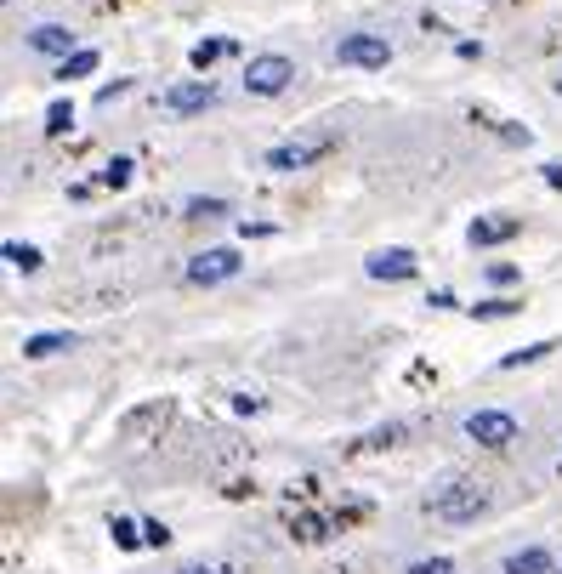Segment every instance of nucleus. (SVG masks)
Segmentation results:
<instances>
[{"label": "nucleus", "instance_id": "obj_1", "mask_svg": "<svg viewBox=\"0 0 562 574\" xmlns=\"http://www.w3.org/2000/svg\"><path fill=\"white\" fill-rule=\"evenodd\" d=\"M296 80V63L290 57H278V52H267V57H250L245 63V92L250 97H278Z\"/></svg>", "mask_w": 562, "mask_h": 574}, {"label": "nucleus", "instance_id": "obj_2", "mask_svg": "<svg viewBox=\"0 0 562 574\" xmlns=\"http://www.w3.org/2000/svg\"><path fill=\"white\" fill-rule=\"evenodd\" d=\"M489 506V495L478 483H449L443 495H431V518H443V523H471Z\"/></svg>", "mask_w": 562, "mask_h": 574}, {"label": "nucleus", "instance_id": "obj_3", "mask_svg": "<svg viewBox=\"0 0 562 574\" xmlns=\"http://www.w3.org/2000/svg\"><path fill=\"white\" fill-rule=\"evenodd\" d=\"M466 438L483 443V450H506V443H517V415H506V410H471L466 415Z\"/></svg>", "mask_w": 562, "mask_h": 574}, {"label": "nucleus", "instance_id": "obj_4", "mask_svg": "<svg viewBox=\"0 0 562 574\" xmlns=\"http://www.w3.org/2000/svg\"><path fill=\"white\" fill-rule=\"evenodd\" d=\"M386 57H392V46L381 34H341L335 40V63H347V69H386Z\"/></svg>", "mask_w": 562, "mask_h": 574}, {"label": "nucleus", "instance_id": "obj_5", "mask_svg": "<svg viewBox=\"0 0 562 574\" xmlns=\"http://www.w3.org/2000/svg\"><path fill=\"white\" fill-rule=\"evenodd\" d=\"M233 273H239V250H233V245H216V250H205V257L188 262L193 285H222V279H233Z\"/></svg>", "mask_w": 562, "mask_h": 574}, {"label": "nucleus", "instance_id": "obj_6", "mask_svg": "<svg viewBox=\"0 0 562 574\" xmlns=\"http://www.w3.org/2000/svg\"><path fill=\"white\" fill-rule=\"evenodd\" d=\"M160 102H165V114H205L216 102V86H210V80H177Z\"/></svg>", "mask_w": 562, "mask_h": 574}, {"label": "nucleus", "instance_id": "obj_7", "mask_svg": "<svg viewBox=\"0 0 562 574\" xmlns=\"http://www.w3.org/2000/svg\"><path fill=\"white\" fill-rule=\"evenodd\" d=\"M318 154H330V137H307V142H278V148H267V171H301V165H313Z\"/></svg>", "mask_w": 562, "mask_h": 574}, {"label": "nucleus", "instance_id": "obj_8", "mask_svg": "<svg viewBox=\"0 0 562 574\" xmlns=\"http://www.w3.org/2000/svg\"><path fill=\"white\" fill-rule=\"evenodd\" d=\"M363 268H370V279H415V250H403V245L375 250Z\"/></svg>", "mask_w": 562, "mask_h": 574}, {"label": "nucleus", "instance_id": "obj_9", "mask_svg": "<svg viewBox=\"0 0 562 574\" xmlns=\"http://www.w3.org/2000/svg\"><path fill=\"white\" fill-rule=\"evenodd\" d=\"M29 46H34L40 57H63V63H69V57H74V34L63 29V24H40V29L29 34Z\"/></svg>", "mask_w": 562, "mask_h": 574}, {"label": "nucleus", "instance_id": "obj_10", "mask_svg": "<svg viewBox=\"0 0 562 574\" xmlns=\"http://www.w3.org/2000/svg\"><path fill=\"white\" fill-rule=\"evenodd\" d=\"M517 228H523L517 217H478V222H471V245H478V250H489V245H506Z\"/></svg>", "mask_w": 562, "mask_h": 574}, {"label": "nucleus", "instance_id": "obj_11", "mask_svg": "<svg viewBox=\"0 0 562 574\" xmlns=\"http://www.w3.org/2000/svg\"><path fill=\"white\" fill-rule=\"evenodd\" d=\"M506 574H551V551L546 546H528V551H511Z\"/></svg>", "mask_w": 562, "mask_h": 574}, {"label": "nucleus", "instance_id": "obj_12", "mask_svg": "<svg viewBox=\"0 0 562 574\" xmlns=\"http://www.w3.org/2000/svg\"><path fill=\"white\" fill-rule=\"evenodd\" d=\"M69 347H74L69 330H46V336H29V342H24L29 358H52V353H69Z\"/></svg>", "mask_w": 562, "mask_h": 574}, {"label": "nucleus", "instance_id": "obj_13", "mask_svg": "<svg viewBox=\"0 0 562 574\" xmlns=\"http://www.w3.org/2000/svg\"><path fill=\"white\" fill-rule=\"evenodd\" d=\"M551 353H557V342L546 336V342H528V347L506 353V358H500V370H517V365H539V358H551Z\"/></svg>", "mask_w": 562, "mask_h": 574}, {"label": "nucleus", "instance_id": "obj_14", "mask_svg": "<svg viewBox=\"0 0 562 574\" xmlns=\"http://www.w3.org/2000/svg\"><path fill=\"white\" fill-rule=\"evenodd\" d=\"M0 257H6L17 273H34V268H40V250H34V245H17V239H6V250H0Z\"/></svg>", "mask_w": 562, "mask_h": 574}, {"label": "nucleus", "instance_id": "obj_15", "mask_svg": "<svg viewBox=\"0 0 562 574\" xmlns=\"http://www.w3.org/2000/svg\"><path fill=\"white\" fill-rule=\"evenodd\" d=\"M222 52H233V46H228V40H199V46H193V52H188V63H193V69H199V74H205V69H210V63H216V57H222Z\"/></svg>", "mask_w": 562, "mask_h": 574}, {"label": "nucleus", "instance_id": "obj_16", "mask_svg": "<svg viewBox=\"0 0 562 574\" xmlns=\"http://www.w3.org/2000/svg\"><path fill=\"white\" fill-rule=\"evenodd\" d=\"M97 69V52H74L69 63H57V80H85Z\"/></svg>", "mask_w": 562, "mask_h": 574}, {"label": "nucleus", "instance_id": "obj_17", "mask_svg": "<svg viewBox=\"0 0 562 574\" xmlns=\"http://www.w3.org/2000/svg\"><path fill=\"white\" fill-rule=\"evenodd\" d=\"M69 125H74V102H69V97H57L52 109H46V131H69Z\"/></svg>", "mask_w": 562, "mask_h": 574}, {"label": "nucleus", "instance_id": "obj_18", "mask_svg": "<svg viewBox=\"0 0 562 574\" xmlns=\"http://www.w3.org/2000/svg\"><path fill=\"white\" fill-rule=\"evenodd\" d=\"M102 188H125L131 182V160H114V165H102V177H97Z\"/></svg>", "mask_w": 562, "mask_h": 574}, {"label": "nucleus", "instance_id": "obj_19", "mask_svg": "<svg viewBox=\"0 0 562 574\" xmlns=\"http://www.w3.org/2000/svg\"><path fill=\"white\" fill-rule=\"evenodd\" d=\"M471 313H478V318H506V313H517V302H506V296H489V302H478Z\"/></svg>", "mask_w": 562, "mask_h": 574}, {"label": "nucleus", "instance_id": "obj_20", "mask_svg": "<svg viewBox=\"0 0 562 574\" xmlns=\"http://www.w3.org/2000/svg\"><path fill=\"white\" fill-rule=\"evenodd\" d=\"M188 217H228V199H188Z\"/></svg>", "mask_w": 562, "mask_h": 574}, {"label": "nucleus", "instance_id": "obj_21", "mask_svg": "<svg viewBox=\"0 0 562 574\" xmlns=\"http://www.w3.org/2000/svg\"><path fill=\"white\" fill-rule=\"evenodd\" d=\"M114 540H120L125 551H131V546H142V529H137L131 518H114Z\"/></svg>", "mask_w": 562, "mask_h": 574}, {"label": "nucleus", "instance_id": "obj_22", "mask_svg": "<svg viewBox=\"0 0 562 574\" xmlns=\"http://www.w3.org/2000/svg\"><path fill=\"white\" fill-rule=\"evenodd\" d=\"M142 540H148V546H165V540H170V529L154 518V523H142Z\"/></svg>", "mask_w": 562, "mask_h": 574}, {"label": "nucleus", "instance_id": "obj_23", "mask_svg": "<svg viewBox=\"0 0 562 574\" xmlns=\"http://www.w3.org/2000/svg\"><path fill=\"white\" fill-rule=\"evenodd\" d=\"M449 569H455V563H449V558H431V563H415V569H409V574H449Z\"/></svg>", "mask_w": 562, "mask_h": 574}, {"label": "nucleus", "instance_id": "obj_24", "mask_svg": "<svg viewBox=\"0 0 562 574\" xmlns=\"http://www.w3.org/2000/svg\"><path fill=\"white\" fill-rule=\"evenodd\" d=\"M489 279H494V285H511V279H517V268H506V262H494V268H489Z\"/></svg>", "mask_w": 562, "mask_h": 574}, {"label": "nucleus", "instance_id": "obj_25", "mask_svg": "<svg viewBox=\"0 0 562 574\" xmlns=\"http://www.w3.org/2000/svg\"><path fill=\"white\" fill-rule=\"evenodd\" d=\"M546 182H551V188H562V165H546Z\"/></svg>", "mask_w": 562, "mask_h": 574}, {"label": "nucleus", "instance_id": "obj_26", "mask_svg": "<svg viewBox=\"0 0 562 574\" xmlns=\"http://www.w3.org/2000/svg\"><path fill=\"white\" fill-rule=\"evenodd\" d=\"M177 574H216V569H177Z\"/></svg>", "mask_w": 562, "mask_h": 574}, {"label": "nucleus", "instance_id": "obj_27", "mask_svg": "<svg viewBox=\"0 0 562 574\" xmlns=\"http://www.w3.org/2000/svg\"><path fill=\"white\" fill-rule=\"evenodd\" d=\"M557 92H562V80H557Z\"/></svg>", "mask_w": 562, "mask_h": 574}]
</instances>
